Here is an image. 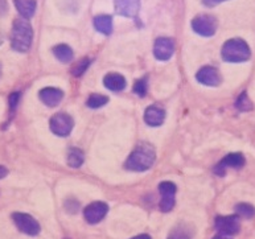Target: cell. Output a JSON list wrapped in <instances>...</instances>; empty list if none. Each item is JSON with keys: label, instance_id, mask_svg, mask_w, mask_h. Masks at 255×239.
<instances>
[{"label": "cell", "instance_id": "obj_10", "mask_svg": "<svg viewBox=\"0 0 255 239\" xmlns=\"http://www.w3.org/2000/svg\"><path fill=\"white\" fill-rule=\"evenodd\" d=\"M175 53V41L169 37H159L153 45V56L156 60L168 61Z\"/></svg>", "mask_w": 255, "mask_h": 239}, {"label": "cell", "instance_id": "obj_26", "mask_svg": "<svg viewBox=\"0 0 255 239\" xmlns=\"http://www.w3.org/2000/svg\"><path fill=\"white\" fill-rule=\"evenodd\" d=\"M89 65H90V60L89 58H84V60L78 61L76 66L72 69V74L74 77H81L86 70H88Z\"/></svg>", "mask_w": 255, "mask_h": 239}, {"label": "cell", "instance_id": "obj_28", "mask_svg": "<svg viewBox=\"0 0 255 239\" xmlns=\"http://www.w3.org/2000/svg\"><path fill=\"white\" fill-rule=\"evenodd\" d=\"M19 101H20L19 93H12V94L9 95V109H11V111L16 110V107H17V103H19Z\"/></svg>", "mask_w": 255, "mask_h": 239}, {"label": "cell", "instance_id": "obj_17", "mask_svg": "<svg viewBox=\"0 0 255 239\" xmlns=\"http://www.w3.org/2000/svg\"><path fill=\"white\" fill-rule=\"evenodd\" d=\"M194 230L191 225L180 224L175 229H172L168 239H193Z\"/></svg>", "mask_w": 255, "mask_h": 239}, {"label": "cell", "instance_id": "obj_35", "mask_svg": "<svg viewBox=\"0 0 255 239\" xmlns=\"http://www.w3.org/2000/svg\"><path fill=\"white\" fill-rule=\"evenodd\" d=\"M0 77H1V66H0Z\"/></svg>", "mask_w": 255, "mask_h": 239}, {"label": "cell", "instance_id": "obj_18", "mask_svg": "<svg viewBox=\"0 0 255 239\" xmlns=\"http://www.w3.org/2000/svg\"><path fill=\"white\" fill-rule=\"evenodd\" d=\"M94 28L102 34H111L113 32V17L109 15H99L93 20Z\"/></svg>", "mask_w": 255, "mask_h": 239}, {"label": "cell", "instance_id": "obj_5", "mask_svg": "<svg viewBox=\"0 0 255 239\" xmlns=\"http://www.w3.org/2000/svg\"><path fill=\"white\" fill-rule=\"evenodd\" d=\"M12 220L15 222L16 228L24 234H27L29 237H36L40 234V230H41L40 224L27 213H13Z\"/></svg>", "mask_w": 255, "mask_h": 239}, {"label": "cell", "instance_id": "obj_24", "mask_svg": "<svg viewBox=\"0 0 255 239\" xmlns=\"http://www.w3.org/2000/svg\"><path fill=\"white\" fill-rule=\"evenodd\" d=\"M176 190L177 188L171 181H163L159 184V192L161 196H175Z\"/></svg>", "mask_w": 255, "mask_h": 239}, {"label": "cell", "instance_id": "obj_12", "mask_svg": "<svg viewBox=\"0 0 255 239\" xmlns=\"http://www.w3.org/2000/svg\"><path fill=\"white\" fill-rule=\"evenodd\" d=\"M117 13L125 17H135L140 9V0H114Z\"/></svg>", "mask_w": 255, "mask_h": 239}, {"label": "cell", "instance_id": "obj_31", "mask_svg": "<svg viewBox=\"0 0 255 239\" xmlns=\"http://www.w3.org/2000/svg\"><path fill=\"white\" fill-rule=\"evenodd\" d=\"M8 175V169L5 167H1L0 165V180L3 179V177H5V176Z\"/></svg>", "mask_w": 255, "mask_h": 239}, {"label": "cell", "instance_id": "obj_8", "mask_svg": "<svg viewBox=\"0 0 255 239\" xmlns=\"http://www.w3.org/2000/svg\"><path fill=\"white\" fill-rule=\"evenodd\" d=\"M245 164H246V159H245V156L242 153H238V152L229 153L214 167V173L217 176H225L228 168L241 169L242 167H245Z\"/></svg>", "mask_w": 255, "mask_h": 239}, {"label": "cell", "instance_id": "obj_3", "mask_svg": "<svg viewBox=\"0 0 255 239\" xmlns=\"http://www.w3.org/2000/svg\"><path fill=\"white\" fill-rule=\"evenodd\" d=\"M221 57L226 62L241 64L246 62L252 57V49L245 40L240 37L230 38L221 48Z\"/></svg>", "mask_w": 255, "mask_h": 239}, {"label": "cell", "instance_id": "obj_20", "mask_svg": "<svg viewBox=\"0 0 255 239\" xmlns=\"http://www.w3.org/2000/svg\"><path fill=\"white\" fill-rule=\"evenodd\" d=\"M85 155L84 152L78 148H72L69 151L68 155V164L72 168H80L84 164Z\"/></svg>", "mask_w": 255, "mask_h": 239}, {"label": "cell", "instance_id": "obj_29", "mask_svg": "<svg viewBox=\"0 0 255 239\" xmlns=\"http://www.w3.org/2000/svg\"><path fill=\"white\" fill-rule=\"evenodd\" d=\"M224 1H228V0H202V4L204 5H206V7H216V5H218V4L224 3Z\"/></svg>", "mask_w": 255, "mask_h": 239}, {"label": "cell", "instance_id": "obj_16", "mask_svg": "<svg viewBox=\"0 0 255 239\" xmlns=\"http://www.w3.org/2000/svg\"><path fill=\"white\" fill-rule=\"evenodd\" d=\"M13 3L17 12L24 19H31L36 12V0H13Z\"/></svg>", "mask_w": 255, "mask_h": 239}, {"label": "cell", "instance_id": "obj_2", "mask_svg": "<svg viewBox=\"0 0 255 239\" xmlns=\"http://www.w3.org/2000/svg\"><path fill=\"white\" fill-rule=\"evenodd\" d=\"M33 40V29L28 19L20 17L13 21L11 34V46L16 52L24 53L29 50Z\"/></svg>", "mask_w": 255, "mask_h": 239}, {"label": "cell", "instance_id": "obj_21", "mask_svg": "<svg viewBox=\"0 0 255 239\" xmlns=\"http://www.w3.org/2000/svg\"><path fill=\"white\" fill-rule=\"evenodd\" d=\"M236 107H237V110L241 111V113H248V111L253 110L252 99L249 98V95H248V93H246V91L241 93L240 97L237 98Z\"/></svg>", "mask_w": 255, "mask_h": 239}, {"label": "cell", "instance_id": "obj_27", "mask_svg": "<svg viewBox=\"0 0 255 239\" xmlns=\"http://www.w3.org/2000/svg\"><path fill=\"white\" fill-rule=\"evenodd\" d=\"M147 88H148L147 78H141V80L136 81V84L133 85V93L139 95V97H145V94H147Z\"/></svg>", "mask_w": 255, "mask_h": 239}, {"label": "cell", "instance_id": "obj_19", "mask_svg": "<svg viewBox=\"0 0 255 239\" xmlns=\"http://www.w3.org/2000/svg\"><path fill=\"white\" fill-rule=\"evenodd\" d=\"M53 54L54 57L57 58L58 61H61L64 64H69L73 60L74 54H73L72 48L66 44H58L53 48Z\"/></svg>", "mask_w": 255, "mask_h": 239}, {"label": "cell", "instance_id": "obj_7", "mask_svg": "<svg viewBox=\"0 0 255 239\" xmlns=\"http://www.w3.org/2000/svg\"><path fill=\"white\" fill-rule=\"evenodd\" d=\"M73 127H74V120L70 115L65 113H58L50 119V129L58 136H68L72 132Z\"/></svg>", "mask_w": 255, "mask_h": 239}, {"label": "cell", "instance_id": "obj_15", "mask_svg": "<svg viewBox=\"0 0 255 239\" xmlns=\"http://www.w3.org/2000/svg\"><path fill=\"white\" fill-rule=\"evenodd\" d=\"M103 84L111 91H122L126 88V80L122 74L118 73H110L103 78Z\"/></svg>", "mask_w": 255, "mask_h": 239}, {"label": "cell", "instance_id": "obj_14", "mask_svg": "<svg viewBox=\"0 0 255 239\" xmlns=\"http://www.w3.org/2000/svg\"><path fill=\"white\" fill-rule=\"evenodd\" d=\"M164 119H165V111L161 107L156 106V105L147 107L144 113V120L147 124L151 127H159L163 124Z\"/></svg>", "mask_w": 255, "mask_h": 239}, {"label": "cell", "instance_id": "obj_6", "mask_svg": "<svg viewBox=\"0 0 255 239\" xmlns=\"http://www.w3.org/2000/svg\"><path fill=\"white\" fill-rule=\"evenodd\" d=\"M216 229L217 232L225 237L237 236L241 230L240 217L237 216H226L217 217L216 218Z\"/></svg>", "mask_w": 255, "mask_h": 239}, {"label": "cell", "instance_id": "obj_11", "mask_svg": "<svg viewBox=\"0 0 255 239\" xmlns=\"http://www.w3.org/2000/svg\"><path fill=\"white\" fill-rule=\"evenodd\" d=\"M107 212H109V206L107 204L102 201H97V202H93L90 204L89 206H86V209L84 212V216H85V220L86 222L90 225H96L98 222L106 217Z\"/></svg>", "mask_w": 255, "mask_h": 239}, {"label": "cell", "instance_id": "obj_32", "mask_svg": "<svg viewBox=\"0 0 255 239\" xmlns=\"http://www.w3.org/2000/svg\"><path fill=\"white\" fill-rule=\"evenodd\" d=\"M132 239H152L149 236H147V234H141V236H137V237H133Z\"/></svg>", "mask_w": 255, "mask_h": 239}, {"label": "cell", "instance_id": "obj_30", "mask_svg": "<svg viewBox=\"0 0 255 239\" xmlns=\"http://www.w3.org/2000/svg\"><path fill=\"white\" fill-rule=\"evenodd\" d=\"M8 12L7 0H0V16H4Z\"/></svg>", "mask_w": 255, "mask_h": 239}, {"label": "cell", "instance_id": "obj_33", "mask_svg": "<svg viewBox=\"0 0 255 239\" xmlns=\"http://www.w3.org/2000/svg\"><path fill=\"white\" fill-rule=\"evenodd\" d=\"M213 239H230V238H228V237H225V236H221V234H220V236H217V237H214Z\"/></svg>", "mask_w": 255, "mask_h": 239}, {"label": "cell", "instance_id": "obj_4", "mask_svg": "<svg viewBox=\"0 0 255 239\" xmlns=\"http://www.w3.org/2000/svg\"><path fill=\"white\" fill-rule=\"evenodd\" d=\"M192 29L202 37H212L218 28V20L213 15H198L192 20Z\"/></svg>", "mask_w": 255, "mask_h": 239}, {"label": "cell", "instance_id": "obj_22", "mask_svg": "<svg viewBox=\"0 0 255 239\" xmlns=\"http://www.w3.org/2000/svg\"><path fill=\"white\" fill-rule=\"evenodd\" d=\"M236 213L238 217H242L245 220H250L255 216V208L252 204L248 202H241L236 206Z\"/></svg>", "mask_w": 255, "mask_h": 239}, {"label": "cell", "instance_id": "obj_25", "mask_svg": "<svg viewBox=\"0 0 255 239\" xmlns=\"http://www.w3.org/2000/svg\"><path fill=\"white\" fill-rule=\"evenodd\" d=\"M175 206V196H161V201L159 204L160 210L163 213L171 212Z\"/></svg>", "mask_w": 255, "mask_h": 239}, {"label": "cell", "instance_id": "obj_13", "mask_svg": "<svg viewBox=\"0 0 255 239\" xmlns=\"http://www.w3.org/2000/svg\"><path fill=\"white\" fill-rule=\"evenodd\" d=\"M38 97L45 106L56 107L61 103L62 98H64V91L57 88H44L42 90H40Z\"/></svg>", "mask_w": 255, "mask_h": 239}, {"label": "cell", "instance_id": "obj_1", "mask_svg": "<svg viewBox=\"0 0 255 239\" xmlns=\"http://www.w3.org/2000/svg\"><path fill=\"white\" fill-rule=\"evenodd\" d=\"M155 159H156V152L152 145L141 143L128 156L125 168L132 172L148 171L155 163Z\"/></svg>", "mask_w": 255, "mask_h": 239}, {"label": "cell", "instance_id": "obj_9", "mask_svg": "<svg viewBox=\"0 0 255 239\" xmlns=\"http://www.w3.org/2000/svg\"><path fill=\"white\" fill-rule=\"evenodd\" d=\"M196 78L200 84L209 86V88H217L222 82V77L217 69L213 66H204L197 72Z\"/></svg>", "mask_w": 255, "mask_h": 239}, {"label": "cell", "instance_id": "obj_23", "mask_svg": "<svg viewBox=\"0 0 255 239\" xmlns=\"http://www.w3.org/2000/svg\"><path fill=\"white\" fill-rule=\"evenodd\" d=\"M107 102H109V98L105 97V95L92 94L88 99V106L90 109H99V107L105 106Z\"/></svg>", "mask_w": 255, "mask_h": 239}, {"label": "cell", "instance_id": "obj_34", "mask_svg": "<svg viewBox=\"0 0 255 239\" xmlns=\"http://www.w3.org/2000/svg\"><path fill=\"white\" fill-rule=\"evenodd\" d=\"M1 42H3V36H1V33H0V45H1Z\"/></svg>", "mask_w": 255, "mask_h": 239}]
</instances>
